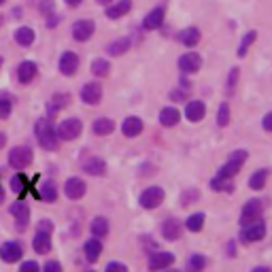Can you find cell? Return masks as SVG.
<instances>
[{"mask_svg": "<svg viewBox=\"0 0 272 272\" xmlns=\"http://www.w3.org/2000/svg\"><path fill=\"white\" fill-rule=\"evenodd\" d=\"M92 73H94L96 77H107V75L111 73V64H109V60H104V58L94 60V62H92Z\"/></svg>", "mask_w": 272, "mask_h": 272, "instance_id": "35", "label": "cell"}, {"mask_svg": "<svg viewBox=\"0 0 272 272\" xmlns=\"http://www.w3.org/2000/svg\"><path fill=\"white\" fill-rule=\"evenodd\" d=\"M266 181H268V168H260L249 177V187L253 192H260L266 187Z\"/></svg>", "mask_w": 272, "mask_h": 272, "instance_id": "28", "label": "cell"}, {"mask_svg": "<svg viewBox=\"0 0 272 272\" xmlns=\"http://www.w3.org/2000/svg\"><path fill=\"white\" fill-rule=\"evenodd\" d=\"M236 81H238V68H232L230 70V77H227V92H234Z\"/></svg>", "mask_w": 272, "mask_h": 272, "instance_id": "42", "label": "cell"}, {"mask_svg": "<svg viewBox=\"0 0 272 272\" xmlns=\"http://www.w3.org/2000/svg\"><path fill=\"white\" fill-rule=\"evenodd\" d=\"M32 249L38 255H47L51 251V234L49 232H36V236L32 238Z\"/></svg>", "mask_w": 272, "mask_h": 272, "instance_id": "22", "label": "cell"}, {"mask_svg": "<svg viewBox=\"0 0 272 272\" xmlns=\"http://www.w3.org/2000/svg\"><path fill=\"white\" fill-rule=\"evenodd\" d=\"M204 266H206V257L200 255V253H194L192 260H190V268H192V270H202Z\"/></svg>", "mask_w": 272, "mask_h": 272, "instance_id": "41", "label": "cell"}, {"mask_svg": "<svg viewBox=\"0 0 272 272\" xmlns=\"http://www.w3.org/2000/svg\"><path fill=\"white\" fill-rule=\"evenodd\" d=\"M211 190L213 192H225V194H230L234 190V181H232V177H221V175H217V177L211 181Z\"/></svg>", "mask_w": 272, "mask_h": 272, "instance_id": "30", "label": "cell"}, {"mask_svg": "<svg viewBox=\"0 0 272 272\" xmlns=\"http://www.w3.org/2000/svg\"><path fill=\"white\" fill-rule=\"evenodd\" d=\"M36 73H38L36 64L30 62V60H26V62H22V64L17 66V81H19L22 85H28V83H32V81H34Z\"/></svg>", "mask_w": 272, "mask_h": 272, "instance_id": "16", "label": "cell"}, {"mask_svg": "<svg viewBox=\"0 0 272 272\" xmlns=\"http://www.w3.org/2000/svg\"><path fill=\"white\" fill-rule=\"evenodd\" d=\"M81 132H83V123H81V119H77V117L64 119V121L58 125V130H55L58 138H62V140H75V138L81 136Z\"/></svg>", "mask_w": 272, "mask_h": 272, "instance_id": "4", "label": "cell"}, {"mask_svg": "<svg viewBox=\"0 0 272 272\" xmlns=\"http://www.w3.org/2000/svg\"><path fill=\"white\" fill-rule=\"evenodd\" d=\"M5 3H7V0H0V5H5Z\"/></svg>", "mask_w": 272, "mask_h": 272, "instance_id": "53", "label": "cell"}, {"mask_svg": "<svg viewBox=\"0 0 272 272\" xmlns=\"http://www.w3.org/2000/svg\"><path fill=\"white\" fill-rule=\"evenodd\" d=\"M15 43H17L19 47H30L32 43H34V30H32V28H28V26L17 28V32H15Z\"/></svg>", "mask_w": 272, "mask_h": 272, "instance_id": "29", "label": "cell"}, {"mask_svg": "<svg viewBox=\"0 0 272 272\" xmlns=\"http://www.w3.org/2000/svg\"><path fill=\"white\" fill-rule=\"evenodd\" d=\"M49 11H53V3L51 0H45V3L40 5V13H49Z\"/></svg>", "mask_w": 272, "mask_h": 272, "instance_id": "48", "label": "cell"}, {"mask_svg": "<svg viewBox=\"0 0 272 272\" xmlns=\"http://www.w3.org/2000/svg\"><path fill=\"white\" fill-rule=\"evenodd\" d=\"M96 3H98V5H111L113 0H96Z\"/></svg>", "mask_w": 272, "mask_h": 272, "instance_id": "51", "label": "cell"}, {"mask_svg": "<svg viewBox=\"0 0 272 272\" xmlns=\"http://www.w3.org/2000/svg\"><path fill=\"white\" fill-rule=\"evenodd\" d=\"M19 270H22V272H38L40 266H38L36 262H24V264L19 266Z\"/></svg>", "mask_w": 272, "mask_h": 272, "instance_id": "43", "label": "cell"}, {"mask_svg": "<svg viewBox=\"0 0 272 272\" xmlns=\"http://www.w3.org/2000/svg\"><path fill=\"white\" fill-rule=\"evenodd\" d=\"M64 194L66 198L70 200H79L85 196V181L79 179V177H70L66 183H64Z\"/></svg>", "mask_w": 272, "mask_h": 272, "instance_id": "13", "label": "cell"}, {"mask_svg": "<svg viewBox=\"0 0 272 272\" xmlns=\"http://www.w3.org/2000/svg\"><path fill=\"white\" fill-rule=\"evenodd\" d=\"M247 151L245 149H238V151H234L232 155H230V160H227L221 168H219V175L221 177H234V175H238V170L242 168V164L247 162Z\"/></svg>", "mask_w": 272, "mask_h": 272, "instance_id": "5", "label": "cell"}, {"mask_svg": "<svg viewBox=\"0 0 272 272\" xmlns=\"http://www.w3.org/2000/svg\"><path fill=\"white\" fill-rule=\"evenodd\" d=\"M183 234V225L179 219H166L162 225V236L166 240H179Z\"/></svg>", "mask_w": 272, "mask_h": 272, "instance_id": "21", "label": "cell"}, {"mask_svg": "<svg viewBox=\"0 0 272 272\" xmlns=\"http://www.w3.org/2000/svg\"><path fill=\"white\" fill-rule=\"evenodd\" d=\"M179 119H181V113L177 107H166L160 111V123L164 128H175L179 123Z\"/></svg>", "mask_w": 272, "mask_h": 272, "instance_id": "23", "label": "cell"}, {"mask_svg": "<svg viewBox=\"0 0 272 272\" xmlns=\"http://www.w3.org/2000/svg\"><path fill=\"white\" fill-rule=\"evenodd\" d=\"M34 134H36V140L43 149L47 151H55L60 145V138L55 134V128L49 119H38L36 125H34Z\"/></svg>", "mask_w": 272, "mask_h": 272, "instance_id": "1", "label": "cell"}, {"mask_svg": "<svg viewBox=\"0 0 272 272\" xmlns=\"http://www.w3.org/2000/svg\"><path fill=\"white\" fill-rule=\"evenodd\" d=\"M130 47H132V40L128 38V36H121V38H117V40H113L107 51H109L111 55H123Z\"/></svg>", "mask_w": 272, "mask_h": 272, "instance_id": "32", "label": "cell"}, {"mask_svg": "<svg viewBox=\"0 0 272 272\" xmlns=\"http://www.w3.org/2000/svg\"><path fill=\"white\" fill-rule=\"evenodd\" d=\"M43 270H45V272H60L62 270V264L60 262H47L45 266H43Z\"/></svg>", "mask_w": 272, "mask_h": 272, "instance_id": "44", "label": "cell"}, {"mask_svg": "<svg viewBox=\"0 0 272 272\" xmlns=\"http://www.w3.org/2000/svg\"><path fill=\"white\" fill-rule=\"evenodd\" d=\"M217 123L221 128H225L227 123H230V104L227 102H221L219 109H217Z\"/></svg>", "mask_w": 272, "mask_h": 272, "instance_id": "37", "label": "cell"}, {"mask_svg": "<svg viewBox=\"0 0 272 272\" xmlns=\"http://www.w3.org/2000/svg\"><path fill=\"white\" fill-rule=\"evenodd\" d=\"M38 230H40V232H49V234H51V230H53V223H51L49 219H40V223H38Z\"/></svg>", "mask_w": 272, "mask_h": 272, "instance_id": "47", "label": "cell"}, {"mask_svg": "<svg viewBox=\"0 0 272 272\" xmlns=\"http://www.w3.org/2000/svg\"><path fill=\"white\" fill-rule=\"evenodd\" d=\"M77 68H79V58H77V53L64 51L62 58H60V73H62L64 77H73V75L77 73Z\"/></svg>", "mask_w": 272, "mask_h": 272, "instance_id": "14", "label": "cell"}, {"mask_svg": "<svg viewBox=\"0 0 272 272\" xmlns=\"http://www.w3.org/2000/svg\"><path fill=\"white\" fill-rule=\"evenodd\" d=\"M111 270H119V272H128V266H125V264H119V262H111V264H107V272H111Z\"/></svg>", "mask_w": 272, "mask_h": 272, "instance_id": "46", "label": "cell"}, {"mask_svg": "<svg viewBox=\"0 0 272 272\" xmlns=\"http://www.w3.org/2000/svg\"><path fill=\"white\" fill-rule=\"evenodd\" d=\"M83 251H85V257H88L90 262H98V257L102 255V242H100V238L94 236L83 245Z\"/></svg>", "mask_w": 272, "mask_h": 272, "instance_id": "25", "label": "cell"}, {"mask_svg": "<svg viewBox=\"0 0 272 272\" xmlns=\"http://www.w3.org/2000/svg\"><path fill=\"white\" fill-rule=\"evenodd\" d=\"M92 130L96 136H109L113 130H115V121L109 119V117H98L92 125Z\"/></svg>", "mask_w": 272, "mask_h": 272, "instance_id": "27", "label": "cell"}, {"mask_svg": "<svg viewBox=\"0 0 272 272\" xmlns=\"http://www.w3.org/2000/svg\"><path fill=\"white\" fill-rule=\"evenodd\" d=\"M0 24H3V15H0Z\"/></svg>", "mask_w": 272, "mask_h": 272, "instance_id": "54", "label": "cell"}, {"mask_svg": "<svg viewBox=\"0 0 272 272\" xmlns=\"http://www.w3.org/2000/svg\"><path fill=\"white\" fill-rule=\"evenodd\" d=\"M130 9H132V0H119V3H115V5H109L107 17H109V19L123 17L125 13H130Z\"/></svg>", "mask_w": 272, "mask_h": 272, "instance_id": "24", "label": "cell"}, {"mask_svg": "<svg viewBox=\"0 0 272 272\" xmlns=\"http://www.w3.org/2000/svg\"><path fill=\"white\" fill-rule=\"evenodd\" d=\"M94 30H96V24L92 19H79L73 24V38L79 43H85L92 38Z\"/></svg>", "mask_w": 272, "mask_h": 272, "instance_id": "11", "label": "cell"}, {"mask_svg": "<svg viewBox=\"0 0 272 272\" xmlns=\"http://www.w3.org/2000/svg\"><path fill=\"white\" fill-rule=\"evenodd\" d=\"M262 128H264L266 132H272V111L264 115V119H262Z\"/></svg>", "mask_w": 272, "mask_h": 272, "instance_id": "45", "label": "cell"}, {"mask_svg": "<svg viewBox=\"0 0 272 272\" xmlns=\"http://www.w3.org/2000/svg\"><path fill=\"white\" fill-rule=\"evenodd\" d=\"M204 113H206V107H204V102H200V100H190L187 107H185V117L192 123H198L204 117Z\"/></svg>", "mask_w": 272, "mask_h": 272, "instance_id": "19", "label": "cell"}, {"mask_svg": "<svg viewBox=\"0 0 272 272\" xmlns=\"http://www.w3.org/2000/svg\"><path fill=\"white\" fill-rule=\"evenodd\" d=\"M32 149L30 147H13L11 151H9V166L11 168H15V170H22V168H26V166H30L32 164Z\"/></svg>", "mask_w": 272, "mask_h": 272, "instance_id": "3", "label": "cell"}, {"mask_svg": "<svg viewBox=\"0 0 272 272\" xmlns=\"http://www.w3.org/2000/svg\"><path fill=\"white\" fill-rule=\"evenodd\" d=\"M164 198H166V194H164V190L162 187H147L145 192L140 194V198H138V202H140V206L142 208H147V211H153V208H157L162 202H164Z\"/></svg>", "mask_w": 272, "mask_h": 272, "instance_id": "6", "label": "cell"}, {"mask_svg": "<svg viewBox=\"0 0 272 272\" xmlns=\"http://www.w3.org/2000/svg\"><path fill=\"white\" fill-rule=\"evenodd\" d=\"M255 38H257V32L255 30H249L245 36H242V40H240V45H238V58H242V55H245L247 53V49L253 45V43H255Z\"/></svg>", "mask_w": 272, "mask_h": 272, "instance_id": "36", "label": "cell"}, {"mask_svg": "<svg viewBox=\"0 0 272 272\" xmlns=\"http://www.w3.org/2000/svg\"><path fill=\"white\" fill-rule=\"evenodd\" d=\"M9 211H11L13 217H15L19 230L28 227V221H30V208H28V204H24V202H15V204H11Z\"/></svg>", "mask_w": 272, "mask_h": 272, "instance_id": "17", "label": "cell"}, {"mask_svg": "<svg viewBox=\"0 0 272 272\" xmlns=\"http://www.w3.org/2000/svg\"><path fill=\"white\" fill-rule=\"evenodd\" d=\"M179 38H181V43H183L185 47H196L198 43H200V38H202V34H200L198 28L192 26V28H187V30H183Z\"/></svg>", "mask_w": 272, "mask_h": 272, "instance_id": "31", "label": "cell"}, {"mask_svg": "<svg viewBox=\"0 0 272 272\" xmlns=\"http://www.w3.org/2000/svg\"><path fill=\"white\" fill-rule=\"evenodd\" d=\"M26 177L24 175H15V177H13L11 179V187H13V192H15L17 196H22L24 192H26Z\"/></svg>", "mask_w": 272, "mask_h": 272, "instance_id": "39", "label": "cell"}, {"mask_svg": "<svg viewBox=\"0 0 272 272\" xmlns=\"http://www.w3.org/2000/svg\"><path fill=\"white\" fill-rule=\"evenodd\" d=\"M7 145V134L5 132H0V149H3Z\"/></svg>", "mask_w": 272, "mask_h": 272, "instance_id": "49", "label": "cell"}, {"mask_svg": "<svg viewBox=\"0 0 272 272\" xmlns=\"http://www.w3.org/2000/svg\"><path fill=\"white\" fill-rule=\"evenodd\" d=\"M142 119L140 117H125L123 119V123H121V132H123V136H128V138H134V136H138L140 132H142Z\"/></svg>", "mask_w": 272, "mask_h": 272, "instance_id": "20", "label": "cell"}, {"mask_svg": "<svg viewBox=\"0 0 272 272\" xmlns=\"http://www.w3.org/2000/svg\"><path fill=\"white\" fill-rule=\"evenodd\" d=\"M70 102V96L68 94H55L53 98H51V113H55V111H60V109H64L66 104Z\"/></svg>", "mask_w": 272, "mask_h": 272, "instance_id": "38", "label": "cell"}, {"mask_svg": "<svg viewBox=\"0 0 272 272\" xmlns=\"http://www.w3.org/2000/svg\"><path fill=\"white\" fill-rule=\"evenodd\" d=\"M179 68H181V73L194 75V73H198V70L202 68V58H200L198 53H194V51H187V53H183L179 58Z\"/></svg>", "mask_w": 272, "mask_h": 272, "instance_id": "10", "label": "cell"}, {"mask_svg": "<svg viewBox=\"0 0 272 272\" xmlns=\"http://www.w3.org/2000/svg\"><path fill=\"white\" fill-rule=\"evenodd\" d=\"M170 264H175V255L168 253V251H160V253L149 255V268L151 270H162V268H168Z\"/></svg>", "mask_w": 272, "mask_h": 272, "instance_id": "18", "label": "cell"}, {"mask_svg": "<svg viewBox=\"0 0 272 272\" xmlns=\"http://www.w3.org/2000/svg\"><path fill=\"white\" fill-rule=\"evenodd\" d=\"M90 230H92V234H94L96 238H104V236L109 234V221H107L104 217H96V219L92 221V225H90Z\"/></svg>", "mask_w": 272, "mask_h": 272, "instance_id": "33", "label": "cell"}, {"mask_svg": "<svg viewBox=\"0 0 272 272\" xmlns=\"http://www.w3.org/2000/svg\"><path fill=\"white\" fill-rule=\"evenodd\" d=\"M164 17H166V9L164 7H155L153 11L147 13L145 22H142V28H145V30H157V28L164 24Z\"/></svg>", "mask_w": 272, "mask_h": 272, "instance_id": "15", "label": "cell"}, {"mask_svg": "<svg viewBox=\"0 0 272 272\" xmlns=\"http://www.w3.org/2000/svg\"><path fill=\"white\" fill-rule=\"evenodd\" d=\"M81 168L92 177H102L107 173V162L100 160V157H96V155H90V157H85V160H83Z\"/></svg>", "mask_w": 272, "mask_h": 272, "instance_id": "12", "label": "cell"}, {"mask_svg": "<svg viewBox=\"0 0 272 272\" xmlns=\"http://www.w3.org/2000/svg\"><path fill=\"white\" fill-rule=\"evenodd\" d=\"M38 196L45 200V202H55V200H58V185L53 181H43L38 185Z\"/></svg>", "mask_w": 272, "mask_h": 272, "instance_id": "26", "label": "cell"}, {"mask_svg": "<svg viewBox=\"0 0 272 272\" xmlns=\"http://www.w3.org/2000/svg\"><path fill=\"white\" fill-rule=\"evenodd\" d=\"M3 62H5V60H3V55H0V68H3Z\"/></svg>", "mask_w": 272, "mask_h": 272, "instance_id": "52", "label": "cell"}, {"mask_svg": "<svg viewBox=\"0 0 272 272\" xmlns=\"http://www.w3.org/2000/svg\"><path fill=\"white\" fill-rule=\"evenodd\" d=\"M185 227H187L190 232H200L204 227V213H194V215H190V217L185 219Z\"/></svg>", "mask_w": 272, "mask_h": 272, "instance_id": "34", "label": "cell"}, {"mask_svg": "<svg viewBox=\"0 0 272 272\" xmlns=\"http://www.w3.org/2000/svg\"><path fill=\"white\" fill-rule=\"evenodd\" d=\"M11 111H13V102H11V98L0 96V119H7V117L11 115Z\"/></svg>", "mask_w": 272, "mask_h": 272, "instance_id": "40", "label": "cell"}, {"mask_svg": "<svg viewBox=\"0 0 272 272\" xmlns=\"http://www.w3.org/2000/svg\"><path fill=\"white\" fill-rule=\"evenodd\" d=\"M266 238V223L262 219H255L251 223H245L242 225V232H240V240L242 242H260Z\"/></svg>", "mask_w": 272, "mask_h": 272, "instance_id": "2", "label": "cell"}, {"mask_svg": "<svg viewBox=\"0 0 272 272\" xmlns=\"http://www.w3.org/2000/svg\"><path fill=\"white\" fill-rule=\"evenodd\" d=\"M64 3H66L68 7H79V5H81V0H64Z\"/></svg>", "mask_w": 272, "mask_h": 272, "instance_id": "50", "label": "cell"}, {"mask_svg": "<svg viewBox=\"0 0 272 272\" xmlns=\"http://www.w3.org/2000/svg\"><path fill=\"white\" fill-rule=\"evenodd\" d=\"M262 213H264V204L260 202V200H249V202L242 206L240 225L251 223V221H255V219H262Z\"/></svg>", "mask_w": 272, "mask_h": 272, "instance_id": "7", "label": "cell"}, {"mask_svg": "<svg viewBox=\"0 0 272 272\" xmlns=\"http://www.w3.org/2000/svg\"><path fill=\"white\" fill-rule=\"evenodd\" d=\"M81 100L85 104H92L96 107L100 100H102V85L92 81V83H85L83 88H81Z\"/></svg>", "mask_w": 272, "mask_h": 272, "instance_id": "8", "label": "cell"}, {"mask_svg": "<svg viewBox=\"0 0 272 272\" xmlns=\"http://www.w3.org/2000/svg\"><path fill=\"white\" fill-rule=\"evenodd\" d=\"M22 255H24V249H22L19 242H15V240L5 242V245L0 247V260H3L5 264H15V262H19Z\"/></svg>", "mask_w": 272, "mask_h": 272, "instance_id": "9", "label": "cell"}]
</instances>
